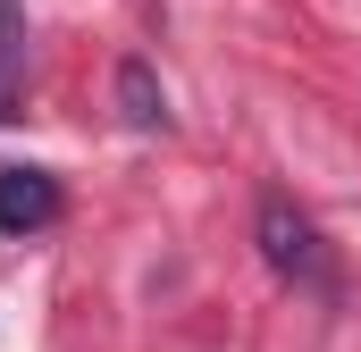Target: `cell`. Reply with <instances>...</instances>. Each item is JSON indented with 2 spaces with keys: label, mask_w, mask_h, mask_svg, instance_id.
Listing matches in <instances>:
<instances>
[{
  "label": "cell",
  "mask_w": 361,
  "mask_h": 352,
  "mask_svg": "<svg viewBox=\"0 0 361 352\" xmlns=\"http://www.w3.org/2000/svg\"><path fill=\"white\" fill-rule=\"evenodd\" d=\"M25 76V0H0V101Z\"/></svg>",
  "instance_id": "4"
},
{
  "label": "cell",
  "mask_w": 361,
  "mask_h": 352,
  "mask_svg": "<svg viewBox=\"0 0 361 352\" xmlns=\"http://www.w3.org/2000/svg\"><path fill=\"white\" fill-rule=\"evenodd\" d=\"M51 218H59V176L0 168V235H42Z\"/></svg>",
  "instance_id": "2"
},
{
  "label": "cell",
  "mask_w": 361,
  "mask_h": 352,
  "mask_svg": "<svg viewBox=\"0 0 361 352\" xmlns=\"http://www.w3.org/2000/svg\"><path fill=\"white\" fill-rule=\"evenodd\" d=\"M0 118H8V101H0Z\"/></svg>",
  "instance_id": "5"
},
{
  "label": "cell",
  "mask_w": 361,
  "mask_h": 352,
  "mask_svg": "<svg viewBox=\"0 0 361 352\" xmlns=\"http://www.w3.org/2000/svg\"><path fill=\"white\" fill-rule=\"evenodd\" d=\"M261 252H269L277 277H294V285H311V294H336V260H328V244H319V227L286 201V193H261Z\"/></svg>",
  "instance_id": "1"
},
{
  "label": "cell",
  "mask_w": 361,
  "mask_h": 352,
  "mask_svg": "<svg viewBox=\"0 0 361 352\" xmlns=\"http://www.w3.org/2000/svg\"><path fill=\"white\" fill-rule=\"evenodd\" d=\"M118 118H126L135 134H160V126H169V92L152 76V59H118Z\"/></svg>",
  "instance_id": "3"
}]
</instances>
